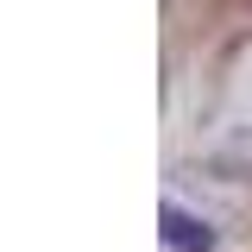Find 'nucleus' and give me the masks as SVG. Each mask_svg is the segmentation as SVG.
I'll return each mask as SVG.
<instances>
[{"mask_svg":"<svg viewBox=\"0 0 252 252\" xmlns=\"http://www.w3.org/2000/svg\"><path fill=\"white\" fill-rule=\"evenodd\" d=\"M164 240H170L177 252H215V233H208L195 215H183V208H164Z\"/></svg>","mask_w":252,"mask_h":252,"instance_id":"obj_1","label":"nucleus"}]
</instances>
